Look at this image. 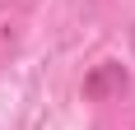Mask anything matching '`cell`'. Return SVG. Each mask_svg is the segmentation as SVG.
Here are the masks:
<instances>
[{"mask_svg": "<svg viewBox=\"0 0 135 130\" xmlns=\"http://www.w3.org/2000/svg\"><path fill=\"white\" fill-rule=\"evenodd\" d=\"M33 9H37V0H5V5H0V56L19 47L23 23H28V14H33Z\"/></svg>", "mask_w": 135, "mask_h": 130, "instance_id": "1", "label": "cell"}, {"mask_svg": "<svg viewBox=\"0 0 135 130\" xmlns=\"http://www.w3.org/2000/svg\"><path fill=\"white\" fill-rule=\"evenodd\" d=\"M84 93L93 98V102H107V98H117V93H126V70L117 61H103L93 70V74L84 79Z\"/></svg>", "mask_w": 135, "mask_h": 130, "instance_id": "2", "label": "cell"}, {"mask_svg": "<svg viewBox=\"0 0 135 130\" xmlns=\"http://www.w3.org/2000/svg\"><path fill=\"white\" fill-rule=\"evenodd\" d=\"M131 47H135V28H131Z\"/></svg>", "mask_w": 135, "mask_h": 130, "instance_id": "3", "label": "cell"}]
</instances>
